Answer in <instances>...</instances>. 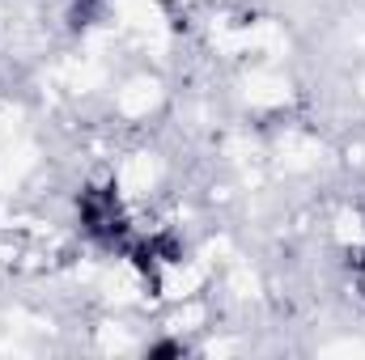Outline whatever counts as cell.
I'll use <instances>...</instances> for the list:
<instances>
[{
    "mask_svg": "<svg viewBox=\"0 0 365 360\" xmlns=\"http://www.w3.org/2000/svg\"><path fill=\"white\" fill-rule=\"evenodd\" d=\"M353 102L365 110V73H357V81H353Z\"/></svg>",
    "mask_w": 365,
    "mask_h": 360,
    "instance_id": "2",
    "label": "cell"
},
{
    "mask_svg": "<svg viewBox=\"0 0 365 360\" xmlns=\"http://www.w3.org/2000/svg\"><path fill=\"white\" fill-rule=\"evenodd\" d=\"M166 106H170V90H166L162 73H149V68L119 77L110 90V119L119 127H145V123L162 119Z\"/></svg>",
    "mask_w": 365,
    "mask_h": 360,
    "instance_id": "1",
    "label": "cell"
}]
</instances>
